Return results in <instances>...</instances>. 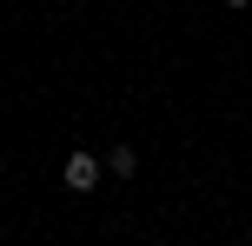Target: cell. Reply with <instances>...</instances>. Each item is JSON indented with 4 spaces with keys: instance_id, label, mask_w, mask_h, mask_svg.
I'll use <instances>...</instances> for the list:
<instances>
[{
    "instance_id": "cell-1",
    "label": "cell",
    "mask_w": 252,
    "mask_h": 246,
    "mask_svg": "<svg viewBox=\"0 0 252 246\" xmlns=\"http://www.w3.org/2000/svg\"><path fill=\"white\" fill-rule=\"evenodd\" d=\"M60 180H66V193H93V186L106 180V160H93V153H66Z\"/></svg>"
},
{
    "instance_id": "cell-2",
    "label": "cell",
    "mask_w": 252,
    "mask_h": 246,
    "mask_svg": "<svg viewBox=\"0 0 252 246\" xmlns=\"http://www.w3.org/2000/svg\"><path fill=\"white\" fill-rule=\"evenodd\" d=\"M106 173H113V180H133V173H139V153H133V146H113V153H106Z\"/></svg>"
},
{
    "instance_id": "cell-3",
    "label": "cell",
    "mask_w": 252,
    "mask_h": 246,
    "mask_svg": "<svg viewBox=\"0 0 252 246\" xmlns=\"http://www.w3.org/2000/svg\"><path fill=\"white\" fill-rule=\"evenodd\" d=\"M226 7H232V13H252V0H226Z\"/></svg>"
}]
</instances>
